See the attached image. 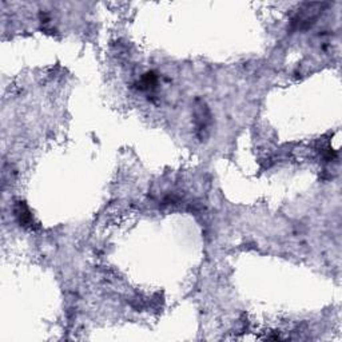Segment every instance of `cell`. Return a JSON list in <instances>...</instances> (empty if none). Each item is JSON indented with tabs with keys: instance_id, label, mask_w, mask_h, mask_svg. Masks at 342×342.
Masks as SVG:
<instances>
[{
	"instance_id": "cell-1",
	"label": "cell",
	"mask_w": 342,
	"mask_h": 342,
	"mask_svg": "<svg viewBox=\"0 0 342 342\" xmlns=\"http://www.w3.org/2000/svg\"><path fill=\"white\" fill-rule=\"evenodd\" d=\"M15 214L19 223L23 224L24 227H32L34 226V219H32L31 213L23 202H19L16 205Z\"/></svg>"
},
{
	"instance_id": "cell-2",
	"label": "cell",
	"mask_w": 342,
	"mask_h": 342,
	"mask_svg": "<svg viewBox=\"0 0 342 342\" xmlns=\"http://www.w3.org/2000/svg\"><path fill=\"white\" fill-rule=\"evenodd\" d=\"M197 111H195V120L198 124V131H205L207 128V124L210 122V118H208V110L207 107L205 106L203 103H201V106H197Z\"/></svg>"
},
{
	"instance_id": "cell-3",
	"label": "cell",
	"mask_w": 342,
	"mask_h": 342,
	"mask_svg": "<svg viewBox=\"0 0 342 342\" xmlns=\"http://www.w3.org/2000/svg\"><path fill=\"white\" fill-rule=\"evenodd\" d=\"M155 83H156V76L154 75V72H147V74L143 76L142 82H140V88H142V90L150 88V87H153Z\"/></svg>"
}]
</instances>
